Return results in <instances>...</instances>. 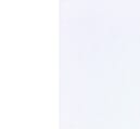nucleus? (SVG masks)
<instances>
[]
</instances>
